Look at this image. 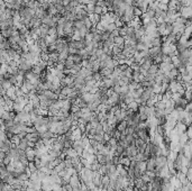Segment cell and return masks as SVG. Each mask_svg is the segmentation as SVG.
Instances as JSON below:
<instances>
[{
  "instance_id": "cell-12",
  "label": "cell",
  "mask_w": 192,
  "mask_h": 191,
  "mask_svg": "<svg viewBox=\"0 0 192 191\" xmlns=\"http://www.w3.org/2000/svg\"><path fill=\"white\" fill-rule=\"evenodd\" d=\"M94 7H96V5H93V3H91V2L85 5V11L88 12V15L94 14Z\"/></svg>"
},
{
  "instance_id": "cell-23",
  "label": "cell",
  "mask_w": 192,
  "mask_h": 191,
  "mask_svg": "<svg viewBox=\"0 0 192 191\" xmlns=\"http://www.w3.org/2000/svg\"><path fill=\"white\" fill-rule=\"evenodd\" d=\"M117 36H119V33H118V28H116L115 30H112L110 33V37L111 38H115V37H117Z\"/></svg>"
},
{
  "instance_id": "cell-20",
  "label": "cell",
  "mask_w": 192,
  "mask_h": 191,
  "mask_svg": "<svg viewBox=\"0 0 192 191\" xmlns=\"http://www.w3.org/2000/svg\"><path fill=\"white\" fill-rule=\"evenodd\" d=\"M116 28H117V27H116L115 23H110V24H108V25H107V27H106V30H107V31H109V33H111L112 30H115Z\"/></svg>"
},
{
  "instance_id": "cell-16",
  "label": "cell",
  "mask_w": 192,
  "mask_h": 191,
  "mask_svg": "<svg viewBox=\"0 0 192 191\" xmlns=\"http://www.w3.org/2000/svg\"><path fill=\"white\" fill-rule=\"evenodd\" d=\"M127 29H128V26L127 25H122L120 28H118V33H119V36L121 37H125L126 35H127Z\"/></svg>"
},
{
  "instance_id": "cell-21",
  "label": "cell",
  "mask_w": 192,
  "mask_h": 191,
  "mask_svg": "<svg viewBox=\"0 0 192 191\" xmlns=\"http://www.w3.org/2000/svg\"><path fill=\"white\" fill-rule=\"evenodd\" d=\"M94 14L96 15H102V8H101L100 6L96 5V7H94Z\"/></svg>"
},
{
  "instance_id": "cell-3",
  "label": "cell",
  "mask_w": 192,
  "mask_h": 191,
  "mask_svg": "<svg viewBox=\"0 0 192 191\" xmlns=\"http://www.w3.org/2000/svg\"><path fill=\"white\" fill-rule=\"evenodd\" d=\"M175 66L172 64V63H164V62H161L160 64H159V70L163 72L164 74H167L172 69H174Z\"/></svg>"
},
{
  "instance_id": "cell-9",
  "label": "cell",
  "mask_w": 192,
  "mask_h": 191,
  "mask_svg": "<svg viewBox=\"0 0 192 191\" xmlns=\"http://www.w3.org/2000/svg\"><path fill=\"white\" fill-rule=\"evenodd\" d=\"M100 70V62L98 60H96L93 63H92V65H91V72L92 73H96V72H99Z\"/></svg>"
},
{
  "instance_id": "cell-4",
  "label": "cell",
  "mask_w": 192,
  "mask_h": 191,
  "mask_svg": "<svg viewBox=\"0 0 192 191\" xmlns=\"http://www.w3.org/2000/svg\"><path fill=\"white\" fill-rule=\"evenodd\" d=\"M147 51H148L150 58H152V59H154V58L161 55V47H160V46H152V47H150Z\"/></svg>"
},
{
  "instance_id": "cell-11",
  "label": "cell",
  "mask_w": 192,
  "mask_h": 191,
  "mask_svg": "<svg viewBox=\"0 0 192 191\" xmlns=\"http://www.w3.org/2000/svg\"><path fill=\"white\" fill-rule=\"evenodd\" d=\"M121 51H122V46H118V45H113L112 49H111V52L113 54V58H116L117 55L121 54Z\"/></svg>"
},
{
  "instance_id": "cell-1",
  "label": "cell",
  "mask_w": 192,
  "mask_h": 191,
  "mask_svg": "<svg viewBox=\"0 0 192 191\" xmlns=\"http://www.w3.org/2000/svg\"><path fill=\"white\" fill-rule=\"evenodd\" d=\"M179 14H180V17L182 18H185V19H191L192 16V9L191 7H187V6H181L179 8Z\"/></svg>"
},
{
  "instance_id": "cell-7",
  "label": "cell",
  "mask_w": 192,
  "mask_h": 191,
  "mask_svg": "<svg viewBox=\"0 0 192 191\" xmlns=\"http://www.w3.org/2000/svg\"><path fill=\"white\" fill-rule=\"evenodd\" d=\"M73 65H74L73 60H72L71 55H69V58L64 61V69H65V70H70V69H72V66H73Z\"/></svg>"
},
{
  "instance_id": "cell-5",
  "label": "cell",
  "mask_w": 192,
  "mask_h": 191,
  "mask_svg": "<svg viewBox=\"0 0 192 191\" xmlns=\"http://www.w3.org/2000/svg\"><path fill=\"white\" fill-rule=\"evenodd\" d=\"M5 96L7 97V98H9L10 100H15L16 98H17V94H16V87H10L8 90L5 91Z\"/></svg>"
},
{
  "instance_id": "cell-2",
  "label": "cell",
  "mask_w": 192,
  "mask_h": 191,
  "mask_svg": "<svg viewBox=\"0 0 192 191\" xmlns=\"http://www.w3.org/2000/svg\"><path fill=\"white\" fill-rule=\"evenodd\" d=\"M17 66H18V70L21 71V72H24V73H26V72H28V71H31V69H33V64L26 60H24L21 63H19Z\"/></svg>"
},
{
  "instance_id": "cell-14",
  "label": "cell",
  "mask_w": 192,
  "mask_h": 191,
  "mask_svg": "<svg viewBox=\"0 0 192 191\" xmlns=\"http://www.w3.org/2000/svg\"><path fill=\"white\" fill-rule=\"evenodd\" d=\"M124 43H125V38L121 37V36H117V37L113 38V44H115V45L124 46Z\"/></svg>"
},
{
  "instance_id": "cell-19",
  "label": "cell",
  "mask_w": 192,
  "mask_h": 191,
  "mask_svg": "<svg viewBox=\"0 0 192 191\" xmlns=\"http://www.w3.org/2000/svg\"><path fill=\"white\" fill-rule=\"evenodd\" d=\"M133 12H134V16H135V17H137V18H139L141 15H143L141 10L138 9L137 7H134V10H133Z\"/></svg>"
},
{
  "instance_id": "cell-27",
  "label": "cell",
  "mask_w": 192,
  "mask_h": 191,
  "mask_svg": "<svg viewBox=\"0 0 192 191\" xmlns=\"http://www.w3.org/2000/svg\"><path fill=\"white\" fill-rule=\"evenodd\" d=\"M34 1H36V2H42L43 0H34Z\"/></svg>"
},
{
  "instance_id": "cell-6",
  "label": "cell",
  "mask_w": 192,
  "mask_h": 191,
  "mask_svg": "<svg viewBox=\"0 0 192 191\" xmlns=\"http://www.w3.org/2000/svg\"><path fill=\"white\" fill-rule=\"evenodd\" d=\"M69 58V53L68 51H64V52H61L57 54V62H61V63H64V61Z\"/></svg>"
},
{
  "instance_id": "cell-25",
  "label": "cell",
  "mask_w": 192,
  "mask_h": 191,
  "mask_svg": "<svg viewBox=\"0 0 192 191\" xmlns=\"http://www.w3.org/2000/svg\"><path fill=\"white\" fill-rule=\"evenodd\" d=\"M3 42H5V38H3V36L0 34V44H1V43H3Z\"/></svg>"
},
{
  "instance_id": "cell-24",
  "label": "cell",
  "mask_w": 192,
  "mask_h": 191,
  "mask_svg": "<svg viewBox=\"0 0 192 191\" xmlns=\"http://www.w3.org/2000/svg\"><path fill=\"white\" fill-rule=\"evenodd\" d=\"M160 3H164V5H167L170 2V0H157Z\"/></svg>"
},
{
  "instance_id": "cell-28",
  "label": "cell",
  "mask_w": 192,
  "mask_h": 191,
  "mask_svg": "<svg viewBox=\"0 0 192 191\" xmlns=\"http://www.w3.org/2000/svg\"><path fill=\"white\" fill-rule=\"evenodd\" d=\"M0 66H1V64H0Z\"/></svg>"
},
{
  "instance_id": "cell-15",
  "label": "cell",
  "mask_w": 192,
  "mask_h": 191,
  "mask_svg": "<svg viewBox=\"0 0 192 191\" xmlns=\"http://www.w3.org/2000/svg\"><path fill=\"white\" fill-rule=\"evenodd\" d=\"M157 71H159V65H157V64H152L151 66H150V69L147 70V73L155 75V74L157 73Z\"/></svg>"
},
{
  "instance_id": "cell-26",
  "label": "cell",
  "mask_w": 192,
  "mask_h": 191,
  "mask_svg": "<svg viewBox=\"0 0 192 191\" xmlns=\"http://www.w3.org/2000/svg\"><path fill=\"white\" fill-rule=\"evenodd\" d=\"M43 1H44V2H47V3H53V1H54V0H43Z\"/></svg>"
},
{
  "instance_id": "cell-10",
  "label": "cell",
  "mask_w": 192,
  "mask_h": 191,
  "mask_svg": "<svg viewBox=\"0 0 192 191\" xmlns=\"http://www.w3.org/2000/svg\"><path fill=\"white\" fill-rule=\"evenodd\" d=\"M127 121L126 120H121V121H119V125L117 126V131H120L121 134L124 133V131H126V128H127Z\"/></svg>"
},
{
  "instance_id": "cell-17",
  "label": "cell",
  "mask_w": 192,
  "mask_h": 191,
  "mask_svg": "<svg viewBox=\"0 0 192 191\" xmlns=\"http://www.w3.org/2000/svg\"><path fill=\"white\" fill-rule=\"evenodd\" d=\"M151 45L152 46H160L162 45V38L161 37H155V38H152L151 40Z\"/></svg>"
},
{
  "instance_id": "cell-8",
  "label": "cell",
  "mask_w": 192,
  "mask_h": 191,
  "mask_svg": "<svg viewBox=\"0 0 192 191\" xmlns=\"http://www.w3.org/2000/svg\"><path fill=\"white\" fill-rule=\"evenodd\" d=\"M71 58H72V60H73V63L74 64H77V65H81L82 64V56L79 55V54H74V55H71Z\"/></svg>"
},
{
  "instance_id": "cell-22",
  "label": "cell",
  "mask_w": 192,
  "mask_h": 191,
  "mask_svg": "<svg viewBox=\"0 0 192 191\" xmlns=\"http://www.w3.org/2000/svg\"><path fill=\"white\" fill-rule=\"evenodd\" d=\"M54 35H56V27L49 28V36H54Z\"/></svg>"
},
{
  "instance_id": "cell-18",
  "label": "cell",
  "mask_w": 192,
  "mask_h": 191,
  "mask_svg": "<svg viewBox=\"0 0 192 191\" xmlns=\"http://www.w3.org/2000/svg\"><path fill=\"white\" fill-rule=\"evenodd\" d=\"M56 14H57V11H56V9H55V6L51 3L50 6H49V9H47V15L54 16V15H56Z\"/></svg>"
},
{
  "instance_id": "cell-13",
  "label": "cell",
  "mask_w": 192,
  "mask_h": 191,
  "mask_svg": "<svg viewBox=\"0 0 192 191\" xmlns=\"http://www.w3.org/2000/svg\"><path fill=\"white\" fill-rule=\"evenodd\" d=\"M138 106H139V105H138L137 102H135V101H131V103H128V105H127L126 107H127L128 109H131V111L136 112V111L138 110Z\"/></svg>"
}]
</instances>
